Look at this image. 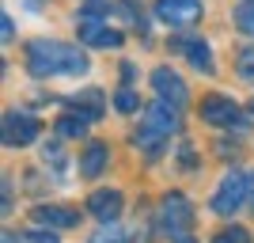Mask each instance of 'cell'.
I'll list each match as a JSON object with an SVG mask.
<instances>
[{
	"instance_id": "obj_7",
	"label": "cell",
	"mask_w": 254,
	"mask_h": 243,
	"mask_svg": "<svg viewBox=\"0 0 254 243\" xmlns=\"http://www.w3.org/2000/svg\"><path fill=\"white\" fill-rule=\"evenodd\" d=\"M152 87H156V95L163 99V103L171 106H186V99H190V91H186V84H182V76L175 73V69H156L152 73Z\"/></svg>"
},
{
	"instance_id": "obj_8",
	"label": "cell",
	"mask_w": 254,
	"mask_h": 243,
	"mask_svg": "<svg viewBox=\"0 0 254 243\" xmlns=\"http://www.w3.org/2000/svg\"><path fill=\"white\" fill-rule=\"evenodd\" d=\"M38 137V122L27 114H4V145H31Z\"/></svg>"
},
{
	"instance_id": "obj_11",
	"label": "cell",
	"mask_w": 254,
	"mask_h": 243,
	"mask_svg": "<svg viewBox=\"0 0 254 243\" xmlns=\"http://www.w3.org/2000/svg\"><path fill=\"white\" fill-rule=\"evenodd\" d=\"M179 50L186 53V57H190V65L197 69V73L212 76V69H216V65H212V53H209V46H205L201 38H190V42H179Z\"/></svg>"
},
{
	"instance_id": "obj_22",
	"label": "cell",
	"mask_w": 254,
	"mask_h": 243,
	"mask_svg": "<svg viewBox=\"0 0 254 243\" xmlns=\"http://www.w3.org/2000/svg\"><path fill=\"white\" fill-rule=\"evenodd\" d=\"M11 15H0V38H4V42H11Z\"/></svg>"
},
{
	"instance_id": "obj_1",
	"label": "cell",
	"mask_w": 254,
	"mask_h": 243,
	"mask_svg": "<svg viewBox=\"0 0 254 243\" xmlns=\"http://www.w3.org/2000/svg\"><path fill=\"white\" fill-rule=\"evenodd\" d=\"M87 53L76 46L53 42V38H34L27 46V69L31 76H84L87 73Z\"/></svg>"
},
{
	"instance_id": "obj_5",
	"label": "cell",
	"mask_w": 254,
	"mask_h": 243,
	"mask_svg": "<svg viewBox=\"0 0 254 243\" xmlns=\"http://www.w3.org/2000/svg\"><path fill=\"white\" fill-rule=\"evenodd\" d=\"M156 15L171 27H190L201 19V0H156Z\"/></svg>"
},
{
	"instance_id": "obj_13",
	"label": "cell",
	"mask_w": 254,
	"mask_h": 243,
	"mask_svg": "<svg viewBox=\"0 0 254 243\" xmlns=\"http://www.w3.org/2000/svg\"><path fill=\"white\" fill-rule=\"evenodd\" d=\"M34 221L50 224V228H72L76 213L72 209H61V205H42V209H34Z\"/></svg>"
},
{
	"instance_id": "obj_17",
	"label": "cell",
	"mask_w": 254,
	"mask_h": 243,
	"mask_svg": "<svg viewBox=\"0 0 254 243\" xmlns=\"http://www.w3.org/2000/svg\"><path fill=\"white\" fill-rule=\"evenodd\" d=\"M42 163H50V167L61 175V171H64V156H61V148H57V145H46V148H42Z\"/></svg>"
},
{
	"instance_id": "obj_18",
	"label": "cell",
	"mask_w": 254,
	"mask_h": 243,
	"mask_svg": "<svg viewBox=\"0 0 254 243\" xmlns=\"http://www.w3.org/2000/svg\"><path fill=\"white\" fill-rule=\"evenodd\" d=\"M114 106L122 110V114H133V110H137V95H133L129 87H122V91L114 95Z\"/></svg>"
},
{
	"instance_id": "obj_2",
	"label": "cell",
	"mask_w": 254,
	"mask_h": 243,
	"mask_svg": "<svg viewBox=\"0 0 254 243\" xmlns=\"http://www.w3.org/2000/svg\"><path fill=\"white\" fill-rule=\"evenodd\" d=\"M171 133H179V106L156 99V103L144 110V122H140V129H137V145L144 148L148 156H159V148H163V141H167Z\"/></svg>"
},
{
	"instance_id": "obj_15",
	"label": "cell",
	"mask_w": 254,
	"mask_h": 243,
	"mask_svg": "<svg viewBox=\"0 0 254 243\" xmlns=\"http://www.w3.org/2000/svg\"><path fill=\"white\" fill-rule=\"evenodd\" d=\"M235 27L254 38V0H243V4L235 8Z\"/></svg>"
},
{
	"instance_id": "obj_20",
	"label": "cell",
	"mask_w": 254,
	"mask_h": 243,
	"mask_svg": "<svg viewBox=\"0 0 254 243\" xmlns=\"http://www.w3.org/2000/svg\"><path fill=\"white\" fill-rule=\"evenodd\" d=\"M212 243H247V232H243V228H235V224H232L228 232H220V236H216V240H212Z\"/></svg>"
},
{
	"instance_id": "obj_4",
	"label": "cell",
	"mask_w": 254,
	"mask_h": 243,
	"mask_svg": "<svg viewBox=\"0 0 254 243\" xmlns=\"http://www.w3.org/2000/svg\"><path fill=\"white\" fill-rule=\"evenodd\" d=\"M193 224V209H190V201L182 198V194H167L163 198V205H159V228L167 236H186V228Z\"/></svg>"
},
{
	"instance_id": "obj_26",
	"label": "cell",
	"mask_w": 254,
	"mask_h": 243,
	"mask_svg": "<svg viewBox=\"0 0 254 243\" xmlns=\"http://www.w3.org/2000/svg\"><path fill=\"white\" fill-rule=\"evenodd\" d=\"M251 205H254V171H251Z\"/></svg>"
},
{
	"instance_id": "obj_24",
	"label": "cell",
	"mask_w": 254,
	"mask_h": 243,
	"mask_svg": "<svg viewBox=\"0 0 254 243\" xmlns=\"http://www.w3.org/2000/svg\"><path fill=\"white\" fill-rule=\"evenodd\" d=\"M0 243H19V240H15L11 232H4V240H0Z\"/></svg>"
},
{
	"instance_id": "obj_10",
	"label": "cell",
	"mask_w": 254,
	"mask_h": 243,
	"mask_svg": "<svg viewBox=\"0 0 254 243\" xmlns=\"http://www.w3.org/2000/svg\"><path fill=\"white\" fill-rule=\"evenodd\" d=\"M80 38H84L87 46H103V50H118L122 46V38L126 34L122 31H110V27H103V23H80Z\"/></svg>"
},
{
	"instance_id": "obj_21",
	"label": "cell",
	"mask_w": 254,
	"mask_h": 243,
	"mask_svg": "<svg viewBox=\"0 0 254 243\" xmlns=\"http://www.w3.org/2000/svg\"><path fill=\"white\" fill-rule=\"evenodd\" d=\"M91 243H126V236L114 232V228H103V232H95V240Z\"/></svg>"
},
{
	"instance_id": "obj_23",
	"label": "cell",
	"mask_w": 254,
	"mask_h": 243,
	"mask_svg": "<svg viewBox=\"0 0 254 243\" xmlns=\"http://www.w3.org/2000/svg\"><path fill=\"white\" fill-rule=\"evenodd\" d=\"M31 243H57L53 232H31Z\"/></svg>"
},
{
	"instance_id": "obj_16",
	"label": "cell",
	"mask_w": 254,
	"mask_h": 243,
	"mask_svg": "<svg viewBox=\"0 0 254 243\" xmlns=\"http://www.w3.org/2000/svg\"><path fill=\"white\" fill-rule=\"evenodd\" d=\"M80 103H84V114H91V118L103 114V95H99L95 87H87L84 95H80Z\"/></svg>"
},
{
	"instance_id": "obj_14",
	"label": "cell",
	"mask_w": 254,
	"mask_h": 243,
	"mask_svg": "<svg viewBox=\"0 0 254 243\" xmlns=\"http://www.w3.org/2000/svg\"><path fill=\"white\" fill-rule=\"evenodd\" d=\"M87 122H95V118L84 114V110H68V114L57 118V133H61V137H84Z\"/></svg>"
},
{
	"instance_id": "obj_9",
	"label": "cell",
	"mask_w": 254,
	"mask_h": 243,
	"mask_svg": "<svg viewBox=\"0 0 254 243\" xmlns=\"http://www.w3.org/2000/svg\"><path fill=\"white\" fill-rule=\"evenodd\" d=\"M87 213L99 217L103 224L118 221V217H122V194L118 190H95L91 198H87Z\"/></svg>"
},
{
	"instance_id": "obj_25",
	"label": "cell",
	"mask_w": 254,
	"mask_h": 243,
	"mask_svg": "<svg viewBox=\"0 0 254 243\" xmlns=\"http://www.w3.org/2000/svg\"><path fill=\"white\" fill-rule=\"evenodd\" d=\"M175 243H197V240H190V236H179V240H175Z\"/></svg>"
},
{
	"instance_id": "obj_27",
	"label": "cell",
	"mask_w": 254,
	"mask_h": 243,
	"mask_svg": "<svg viewBox=\"0 0 254 243\" xmlns=\"http://www.w3.org/2000/svg\"><path fill=\"white\" fill-rule=\"evenodd\" d=\"M251 106H254V103H251Z\"/></svg>"
},
{
	"instance_id": "obj_19",
	"label": "cell",
	"mask_w": 254,
	"mask_h": 243,
	"mask_svg": "<svg viewBox=\"0 0 254 243\" xmlns=\"http://www.w3.org/2000/svg\"><path fill=\"white\" fill-rule=\"evenodd\" d=\"M239 73H243V80L254 84V46H247V50L239 53Z\"/></svg>"
},
{
	"instance_id": "obj_3",
	"label": "cell",
	"mask_w": 254,
	"mask_h": 243,
	"mask_svg": "<svg viewBox=\"0 0 254 243\" xmlns=\"http://www.w3.org/2000/svg\"><path fill=\"white\" fill-rule=\"evenodd\" d=\"M243 198H251V179L239 175V171H228L220 179V186H216V194H212V213L228 217V213H235L243 205Z\"/></svg>"
},
{
	"instance_id": "obj_6",
	"label": "cell",
	"mask_w": 254,
	"mask_h": 243,
	"mask_svg": "<svg viewBox=\"0 0 254 243\" xmlns=\"http://www.w3.org/2000/svg\"><path fill=\"white\" fill-rule=\"evenodd\" d=\"M201 118L209 122V126H235V129H247V118L235 110V103H228L224 95H209L201 103Z\"/></svg>"
},
{
	"instance_id": "obj_12",
	"label": "cell",
	"mask_w": 254,
	"mask_h": 243,
	"mask_svg": "<svg viewBox=\"0 0 254 243\" xmlns=\"http://www.w3.org/2000/svg\"><path fill=\"white\" fill-rule=\"evenodd\" d=\"M106 152H110V148H106L103 141H91V145H87L84 160H80V175H84V179H95L99 171H103V163H106Z\"/></svg>"
}]
</instances>
